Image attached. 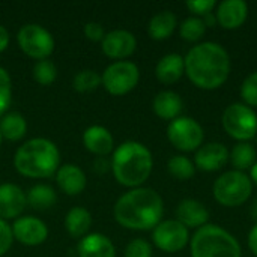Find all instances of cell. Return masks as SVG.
<instances>
[{"label":"cell","instance_id":"1","mask_svg":"<svg viewBox=\"0 0 257 257\" xmlns=\"http://www.w3.org/2000/svg\"><path fill=\"white\" fill-rule=\"evenodd\" d=\"M185 75L202 90L220 89L230 74V56L217 42H199L184 57Z\"/></svg>","mask_w":257,"mask_h":257},{"label":"cell","instance_id":"2","mask_svg":"<svg viewBox=\"0 0 257 257\" xmlns=\"http://www.w3.org/2000/svg\"><path fill=\"white\" fill-rule=\"evenodd\" d=\"M114 220L128 230H154L164 215V202L161 196L148 187L131 188L123 193L113 208Z\"/></svg>","mask_w":257,"mask_h":257},{"label":"cell","instance_id":"3","mask_svg":"<svg viewBox=\"0 0 257 257\" xmlns=\"http://www.w3.org/2000/svg\"><path fill=\"white\" fill-rule=\"evenodd\" d=\"M154 169L152 152L140 142L126 140L114 151L110 170L117 184L126 188H139L149 179Z\"/></svg>","mask_w":257,"mask_h":257},{"label":"cell","instance_id":"4","mask_svg":"<svg viewBox=\"0 0 257 257\" xmlns=\"http://www.w3.org/2000/svg\"><path fill=\"white\" fill-rule=\"evenodd\" d=\"M60 151L57 145L44 137L24 142L14 155L15 170L30 179H47L59 170Z\"/></svg>","mask_w":257,"mask_h":257},{"label":"cell","instance_id":"5","mask_svg":"<svg viewBox=\"0 0 257 257\" xmlns=\"http://www.w3.org/2000/svg\"><path fill=\"white\" fill-rule=\"evenodd\" d=\"M191 257H241L239 241L218 224H206L190 238Z\"/></svg>","mask_w":257,"mask_h":257},{"label":"cell","instance_id":"6","mask_svg":"<svg viewBox=\"0 0 257 257\" xmlns=\"http://www.w3.org/2000/svg\"><path fill=\"white\" fill-rule=\"evenodd\" d=\"M253 193V184L247 173L229 170L220 175L212 187V194L217 203L224 208L242 206Z\"/></svg>","mask_w":257,"mask_h":257},{"label":"cell","instance_id":"7","mask_svg":"<svg viewBox=\"0 0 257 257\" xmlns=\"http://www.w3.org/2000/svg\"><path fill=\"white\" fill-rule=\"evenodd\" d=\"M221 123L229 137L238 143H248L257 136V114L254 108L242 102L227 105L221 116Z\"/></svg>","mask_w":257,"mask_h":257},{"label":"cell","instance_id":"8","mask_svg":"<svg viewBox=\"0 0 257 257\" xmlns=\"http://www.w3.org/2000/svg\"><path fill=\"white\" fill-rule=\"evenodd\" d=\"M140 81V69L134 62L119 60L110 63L101 74V86L111 96H123L134 90Z\"/></svg>","mask_w":257,"mask_h":257},{"label":"cell","instance_id":"9","mask_svg":"<svg viewBox=\"0 0 257 257\" xmlns=\"http://www.w3.org/2000/svg\"><path fill=\"white\" fill-rule=\"evenodd\" d=\"M17 44L20 50L33 60L50 59L56 42L53 35L41 24L29 23L20 27L17 33Z\"/></svg>","mask_w":257,"mask_h":257},{"label":"cell","instance_id":"10","mask_svg":"<svg viewBox=\"0 0 257 257\" xmlns=\"http://www.w3.org/2000/svg\"><path fill=\"white\" fill-rule=\"evenodd\" d=\"M167 139L179 152H196L203 145L205 133L196 119L190 116H179L169 122Z\"/></svg>","mask_w":257,"mask_h":257},{"label":"cell","instance_id":"11","mask_svg":"<svg viewBox=\"0 0 257 257\" xmlns=\"http://www.w3.org/2000/svg\"><path fill=\"white\" fill-rule=\"evenodd\" d=\"M152 242L164 253H178L190 244V232L178 220H163L152 230Z\"/></svg>","mask_w":257,"mask_h":257},{"label":"cell","instance_id":"12","mask_svg":"<svg viewBox=\"0 0 257 257\" xmlns=\"http://www.w3.org/2000/svg\"><path fill=\"white\" fill-rule=\"evenodd\" d=\"M14 239L26 247H38L48 238V226L33 215H21L12 223Z\"/></svg>","mask_w":257,"mask_h":257},{"label":"cell","instance_id":"13","mask_svg":"<svg viewBox=\"0 0 257 257\" xmlns=\"http://www.w3.org/2000/svg\"><path fill=\"white\" fill-rule=\"evenodd\" d=\"M137 48V39L134 33L125 29H116L108 33H105L104 39L101 41V50L114 62L125 60L130 56L134 54Z\"/></svg>","mask_w":257,"mask_h":257},{"label":"cell","instance_id":"14","mask_svg":"<svg viewBox=\"0 0 257 257\" xmlns=\"http://www.w3.org/2000/svg\"><path fill=\"white\" fill-rule=\"evenodd\" d=\"M27 206V197L21 187L12 182L0 184V220L9 223L23 215Z\"/></svg>","mask_w":257,"mask_h":257},{"label":"cell","instance_id":"15","mask_svg":"<svg viewBox=\"0 0 257 257\" xmlns=\"http://www.w3.org/2000/svg\"><path fill=\"white\" fill-rule=\"evenodd\" d=\"M193 163L196 169L202 172H206V173L218 172L229 163V151L224 145L218 142L206 143V145H202L194 152Z\"/></svg>","mask_w":257,"mask_h":257},{"label":"cell","instance_id":"16","mask_svg":"<svg viewBox=\"0 0 257 257\" xmlns=\"http://www.w3.org/2000/svg\"><path fill=\"white\" fill-rule=\"evenodd\" d=\"M217 24L226 30H236L248 18V5L244 0H224L215 9Z\"/></svg>","mask_w":257,"mask_h":257},{"label":"cell","instance_id":"17","mask_svg":"<svg viewBox=\"0 0 257 257\" xmlns=\"http://www.w3.org/2000/svg\"><path fill=\"white\" fill-rule=\"evenodd\" d=\"M54 176L59 190L66 196H78L86 190V173L77 164H62Z\"/></svg>","mask_w":257,"mask_h":257},{"label":"cell","instance_id":"18","mask_svg":"<svg viewBox=\"0 0 257 257\" xmlns=\"http://www.w3.org/2000/svg\"><path fill=\"white\" fill-rule=\"evenodd\" d=\"M83 146L93 155L105 158L114 151V139L108 128L102 125H92L83 133Z\"/></svg>","mask_w":257,"mask_h":257},{"label":"cell","instance_id":"19","mask_svg":"<svg viewBox=\"0 0 257 257\" xmlns=\"http://www.w3.org/2000/svg\"><path fill=\"white\" fill-rule=\"evenodd\" d=\"M176 220L187 229H200L209 221V211L196 199H184L176 206Z\"/></svg>","mask_w":257,"mask_h":257},{"label":"cell","instance_id":"20","mask_svg":"<svg viewBox=\"0 0 257 257\" xmlns=\"http://www.w3.org/2000/svg\"><path fill=\"white\" fill-rule=\"evenodd\" d=\"M78 257H116L113 241L104 233H89L78 241Z\"/></svg>","mask_w":257,"mask_h":257},{"label":"cell","instance_id":"21","mask_svg":"<svg viewBox=\"0 0 257 257\" xmlns=\"http://www.w3.org/2000/svg\"><path fill=\"white\" fill-rule=\"evenodd\" d=\"M185 74L184 57L178 53H169L163 56L155 66V77L163 84H175Z\"/></svg>","mask_w":257,"mask_h":257},{"label":"cell","instance_id":"22","mask_svg":"<svg viewBox=\"0 0 257 257\" xmlns=\"http://www.w3.org/2000/svg\"><path fill=\"white\" fill-rule=\"evenodd\" d=\"M184 102L182 98L173 92V90H163L158 92L152 101V110L154 113L163 119V120H175L176 117H179L181 111H182Z\"/></svg>","mask_w":257,"mask_h":257},{"label":"cell","instance_id":"23","mask_svg":"<svg viewBox=\"0 0 257 257\" xmlns=\"http://www.w3.org/2000/svg\"><path fill=\"white\" fill-rule=\"evenodd\" d=\"M92 223V214L83 206L71 208L65 217V229L68 235L74 239H81L86 235H89Z\"/></svg>","mask_w":257,"mask_h":257},{"label":"cell","instance_id":"24","mask_svg":"<svg viewBox=\"0 0 257 257\" xmlns=\"http://www.w3.org/2000/svg\"><path fill=\"white\" fill-rule=\"evenodd\" d=\"M178 27V18L172 11H161L155 14L148 24V35L154 41L169 39Z\"/></svg>","mask_w":257,"mask_h":257},{"label":"cell","instance_id":"25","mask_svg":"<svg viewBox=\"0 0 257 257\" xmlns=\"http://www.w3.org/2000/svg\"><path fill=\"white\" fill-rule=\"evenodd\" d=\"M0 133L5 140L20 142L27 134V120L18 111H8L0 117Z\"/></svg>","mask_w":257,"mask_h":257},{"label":"cell","instance_id":"26","mask_svg":"<svg viewBox=\"0 0 257 257\" xmlns=\"http://www.w3.org/2000/svg\"><path fill=\"white\" fill-rule=\"evenodd\" d=\"M26 197H27V205L38 211H47V209L53 208L57 202L56 190L47 184L33 185L26 193Z\"/></svg>","mask_w":257,"mask_h":257},{"label":"cell","instance_id":"27","mask_svg":"<svg viewBox=\"0 0 257 257\" xmlns=\"http://www.w3.org/2000/svg\"><path fill=\"white\" fill-rule=\"evenodd\" d=\"M256 149L250 143H236L229 152V163L236 172H247L256 164Z\"/></svg>","mask_w":257,"mask_h":257},{"label":"cell","instance_id":"28","mask_svg":"<svg viewBox=\"0 0 257 257\" xmlns=\"http://www.w3.org/2000/svg\"><path fill=\"white\" fill-rule=\"evenodd\" d=\"M167 172L178 181H188L196 173L194 163L185 155H175L167 161Z\"/></svg>","mask_w":257,"mask_h":257},{"label":"cell","instance_id":"29","mask_svg":"<svg viewBox=\"0 0 257 257\" xmlns=\"http://www.w3.org/2000/svg\"><path fill=\"white\" fill-rule=\"evenodd\" d=\"M206 33V26L199 17H188L179 24V35L187 42H199Z\"/></svg>","mask_w":257,"mask_h":257},{"label":"cell","instance_id":"30","mask_svg":"<svg viewBox=\"0 0 257 257\" xmlns=\"http://www.w3.org/2000/svg\"><path fill=\"white\" fill-rule=\"evenodd\" d=\"M32 77L39 86H51L57 78V68L50 59L38 60L32 68Z\"/></svg>","mask_w":257,"mask_h":257},{"label":"cell","instance_id":"31","mask_svg":"<svg viewBox=\"0 0 257 257\" xmlns=\"http://www.w3.org/2000/svg\"><path fill=\"white\" fill-rule=\"evenodd\" d=\"M101 86V75L93 69H81L74 75L72 87L78 93H89L93 92Z\"/></svg>","mask_w":257,"mask_h":257},{"label":"cell","instance_id":"32","mask_svg":"<svg viewBox=\"0 0 257 257\" xmlns=\"http://www.w3.org/2000/svg\"><path fill=\"white\" fill-rule=\"evenodd\" d=\"M12 104V78L8 69L0 66V117L6 114Z\"/></svg>","mask_w":257,"mask_h":257},{"label":"cell","instance_id":"33","mask_svg":"<svg viewBox=\"0 0 257 257\" xmlns=\"http://www.w3.org/2000/svg\"><path fill=\"white\" fill-rule=\"evenodd\" d=\"M239 95H241L242 104L248 105L250 108L257 107V71L245 77V80L241 84Z\"/></svg>","mask_w":257,"mask_h":257},{"label":"cell","instance_id":"34","mask_svg":"<svg viewBox=\"0 0 257 257\" xmlns=\"http://www.w3.org/2000/svg\"><path fill=\"white\" fill-rule=\"evenodd\" d=\"M123 257H152V245L143 238H136L125 247Z\"/></svg>","mask_w":257,"mask_h":257},{"label":"cell","instance_id":"35","mask_svg":"<svg viewBox=\"0 0 257 257\" xmlns=\"http://www.w3.org/2000/svg\"><path fill=\"white\" fill-rule=\"evenodd\" d=\"M185 6L193 14V17L203 18L205 15L214 12V9L217 8V2L215 0H188Z\"/></svg>","mask_w":257,"mask_h":257},{"label":"cell","instance_id":"36","mask_svg":"<svg viewBox=\"0 0 257 257\" xmlns=\"http://www.w3.org/2000/svg\"><path fill=\"white\" fill-rule=\"evenodd\" d=\"M14 235H12V227L8 221L0 220V257L5 256L14 244Z\"/></svg>","mask_w":257,"mask_h":257},{"label":"cell","instance_id":"37","mask_svg":"<svg viewBox=\"0 0 257 257\" xmlns=\"http://www.w3.org/2000/svg\"><path fill=\"white\" fill-rule=\"evenodd\" d=\"M83 32H84V36L92 42H101L105 36V30H104L102 24H99L96 21L86 23L83 27Z\"/></svg>","mask_w":257,"mask_h":257},{"label":"cell","instance_id":"38","mask_svg":"<svg viewBox=\"0 0 257 257\" xmlns=\"http://www.w3.org/2000/svg\"><path fill=\"white\" fill-rule=\"evenodd\" d=\"M247 244H248V248L250 251L257 257V223L251 227V230L248 232V238H247Z\"/></svg>","mask_w":257,"mask_h":257},{"label":"cell","instance_id":"39","mask_svg":"<svg viewBox=\"0 0 257 257\" xmlns=\"http://www.w3.org/2000/svg\"><path fill=\"white\" fill-rule=\"evenodd\" d=\"M9 42H11V35H9L8 29L0 24V54L3 51H6V48L9 47Z\"/></svg>","mask_w":257,"mask_h":257},{"label":"cell","instance_id":"40","mask_svg":"<svg viewBox=\"0 0 257 257\" xmlns=\"http://www.w3.org/2000/svg\"><path fill=\"white\" fill-rule=\"evenodd\" d=\"M93 169L98 173H105L110 170V163L102 157H96V160L93 161Z\"/></svg>","mask_w":257,"mask_h":257},{"label":"cell","instance_id":"41","mask_svg":"<svg viewBox=\"0 0 257 257\" xmlns=\"http://www.w3.org/2000/svg\"><path fill=\"white\" fill-rule=\"evenodd\" d=\"M202 20H203V23H205L206 29H208V27H214V26H217V17H215V12H211V14L205 15Z\"/></svg>","mask_w":257,"mask_h":257},{"label":"cell","instance_id":"42","mask_svg":"<svg viewBox=\"0 0 257 257\" xmlns=\"http://www.w3.org/2000/svg\"><path fill=\"white\" fill-rule=\"evenodd\" d=\"M250 172V175H248V178H250V181H251V184L253 185H256L257 187V161H256V164L248 170Z\"/></svg>","mask_w":257,"mask_h":257},{"label":"cell","instance_id":"43","mask_svg":"<svg viewBox=\"0 0 257 257\" xmlns=\"http://www.w3.org/2000/svg\"><path fill=\"white\" fill-rule=\"evenodd\" d=\"M251 217L256 220V223H257V197L254 199L253 205H251Z\"/></svg>","mask_w":257,"mask_h":257},{"label":"cell","instance_id":"44","mask_svg":"<svg viewBox=\"0 0 257 257\" xmlns=\"http://www.w3.org/2000/svg\"><path fill=\"white\" fill-rule=\"evenodd\" d=\"M2 142H3V137H2V133H0V146H2Z\"/></svg>","mask_w":257,"mask_h":257},{"label":"cell","instance_id":"45","mask_svg":"<svg viewBox=\"0 0 257 257\" xmlns=\"http://www.w3.org/2000/svg\"><path fill=\"white\" fill-rule=\"evenodd\" d=\"M256 142H257V136H256Z\"/></svg>","mask_w":257,"mask_h":257}]
</instances>
